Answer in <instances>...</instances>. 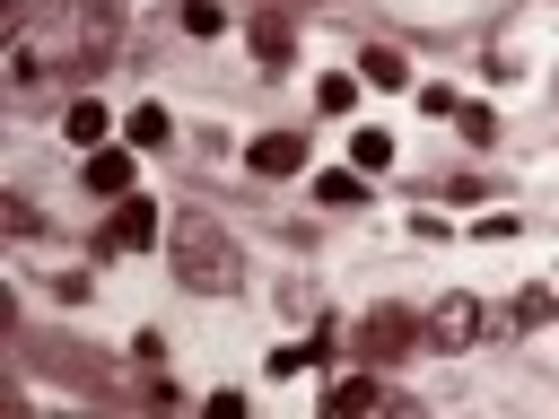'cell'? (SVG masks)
Segmentation results:
<instances>
[{"mask_svg":"<svg viewBox=\"0 0 559 419\" xmlns=\"http://www.w3.org/2000/svg\"><path fill=\"white\" fill-rule=\"evenodd\" d=\"M358 79H367V87H411V70H402L393 44H367V52H358Z\"/></svg>","mask_w":559,"mask_h":419,"instance_id":"9c48e42d","label":"cell"},{"mask_svg":"<svg viewBox=\"0 0 559 419\" xmlns=\"http://www.w3.org/2000/svg\"><path fill=\"white\" fill-rule=\"evenodd\" d=\"M114 35H122V17H114V0H70V9H52L44 26H17V44H9V87H35L44 70H96L105 52H114Z\"/></svg>","mask_w":559,"mask_h":419,"instance_id":"6da1fadb","label":"cell"},{"mask_svg":"<svg viewBox=\"0 0 559 419\" xmlns=\"http://www.w3.org/2000/svg\"><path fill=\"white\" fill-rule=\"evenodd\" d=\"M175 279H183L192 297H227V288L245 279L236 236H227L210 210H183V218H175Z\"/></svg>","mask_w":559,"mask_h":419,"instance_id":"7a4b0ae2","label":"cell"},{"mask_svg":"<svg viewBox=\"0 0 559 419\" xmlns=\"http://www.w3.org/2000/svg\"><path fill=\"white\" fill-rule=\"evenodd\" d=\"M428 340H437V349H480V306H472V297H445V306L428 314Z\"/></svg>","mask_w":559,"mask_h":419,"instance_id":"8992f818","label":"cell"},{"mask_svg":"<svg viewBox=\"0 0 559 419\" xmlns=\"http://www.w3.org/2000/svg\"><path fill=\"white\" fill-rule=\"evenodd\" d=\"M349 96H358V79H341V70L314 87V105H323V113H349Z\"/></svg>","mask_w":559,"mask_h":419,"instance_id":"e0dca14e","label":"cell"},{"mask_svg":"<svg viewBox=\"0 0 559 419\" xmlns=\"http://www.w3.org/2000/svg\"><path fill=\"white\" fill-rule=\"evenodd\" d=\"M245 166H253V175H306V140H297V131H262V140L245 148Z\"/></svg>","mask_w":559,"mask_h":419,"instance_id":"52a82bcc","label":"cell"},{"mask_svg":"<svg viewBox=\"0 0 559 419\" xmlns=\"http://www.w3.org/2000/svg\"><path fill=\"white\" fill-rule=\"evenodd\" d=\"M314 201H323V210H358V201H367V175L332 166V175H314Z\"/></svg>","mask_w":559,"mask_h":419,"instance_id":"8fae6325","label":"cell"},{"mask_svg":"<svg viewBox=\"0 0 559 419\" xmlns=\"http://www.w3.org/2000/svg\"><path fill=\"white\" fill-rule=\"evenodd\" d=\"M288 44H297V35H288L280 17H262V26H253V52H262V61H288Z\"/></svg>","mask_w":559,"mask_h":419,"instance_id":"5bb4252c","label":"cell"},{"mask_svg":"<svg viewBox=\"0 0 559 419\" xmlns=\"http://www.w3.org/2000/svg\"><path fill=\"white\" fill-rule=\"evenodd\" d=\"M358 410H402V402H393L376 375H332V384H323V419H358Z\"/></svg>","mask_w":559,"mask_h":419,"instance_id":"5b68a950","label":"cell"},{"mask_svg":"<svg viewBox=\"0 0 559 419\" xmlns=\"http://www.w3.org/2000/svg\"><path fill=\"white\" fill-rule=\"evenodd\" d=\"M157 227H166V218H157V201H148V192H122V201H114V218H105V253H148V244H157Z\"/></svg>","mask_w":559,"mask_h":419,"instance_id":"3957f363","label":"cell"},{"mask_svg":"<svg viewBox=\"0 0 559 419\" xmlns=\"http://www.w3.org/2000/svg\"><path fill=\"white\" fill-rule=\"evenodd\" d=\"M314 358H323V340H288V349H262V367H271V384H280V375H306Z\"/></svg>","mask_w":559,"mask_h":419,"instance_id":"7c38bea8","label":"cell"},{"mask_svg":"<svg viewBox=\"0 0 559 419\" xmlns=\"http://www.w3.org/2000/svg\"><path fill=\"white\" fill-rule=\"evenodd\" d=\"M79 183H87L96 201H122V192H131V148H87Z\"/></svg>","mask_w":559,"mask_h":419,"instance_id":"ba28073f","label":"cell"},{"mask_svg":"<svg viewBox=\"0 0 559 419\" xmlns=\"http://www.w3.org/2000/svg\"><path fill=\"white\" fill-rule=\"evenodd\" d=\"M358 349H367L376 367H393V358H411V349H419V314H402V306H376V314L358 323Z\"/></svg>","mask_w":559,"mask_h":419,"instance_id":"277c9868","label":"cell"},{"mask_svg":"<svg viewBox=\"0 0 559 419\" xmlns=\"http://www.w3.org/2000/svg\"><path fill=\"white\" fill-rule=\"evenodd\" d=\"M166 131H175V113H166V105H131V113H122V140H131V148H157Z\"/></svg>","mask_w":559,"mask_h":419,"instance_id":"30bf717a","label":"cell"},{"mask_svg":"<svg viewBox=\"0 0 559 419\" xmlns=\"http://www.w3.org/2000/svg\"><path fill=\"white\" fill-rule=\"evenodd\" d=\"M183 26H192V35H227V9H218V0H183Z\"/></svg>","mask_w":559,"mask_h":419,"instance_id":"2e32d148","label":"cell"},{"mask_svg":"<svg viewBox=\"0 0 559 419\" xmlns=\"http://www.w3.org/2000/svg\"><path fill=\"white\" fill-rule=\"evenodd\" d=\"M70 140H105V105H96V96L70 105Z\"/></svg>","mask_w":559,"mask_h":419,"instance_id":"9a60e30c","label":"cell"},{"mask_svg":"<svg viewBox=\"0 0 559 419\" xmlns=\"http://www.w3.org/2000/svg\"><path fill=\"white\" fill-rule=\"evenodd\" d=\"M349 157H358V175L393 166V131H349Z\"/></svg>","mask_w":559,"mask_h":419,"instance_id":"4fadbf2b","label":"cell"}]
</instances>
